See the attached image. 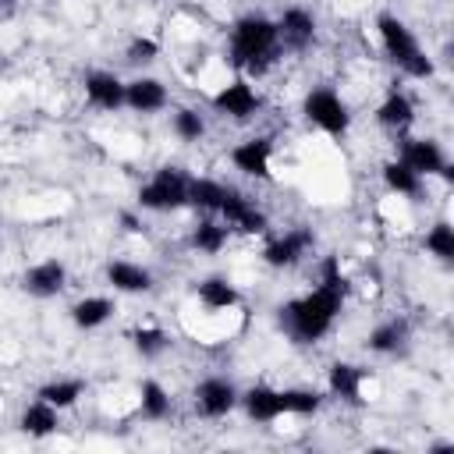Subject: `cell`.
<instances>
[{
  "label": "cell",
  "mask_w": 454,
  "mask_h": 454,
  "mask_svg": "<svg viewBox=\"0 0 454 454\" xmlns=\"http://www.w3.org/2000/svg\"><path fill=\"white\" fill-rule=\"evenodd\" d=\"M344 298H348V277L340 270V255H323L316 266V287L305 291L301 298L280 305V326L294 344H316L323 340L340 312H344Z\"/></svg>",
  "instance_id": "6da1fadb"
},
{
  "label": "cell",
  "mask_w": 454,
  "mask_h": 454,
  "mask_svg": "<svg viewBox=\"0 0 454 454\" xmlns=\"http://www.w3.org/2000/svg\"><path fill=\"white\" fill-rule=\"evenodd\" d=\"M280 53L277 21L266 14H241L227 32V60L245 74H262Z\"/></svg>",
  "instance_id": "7a4b0ae2"
},
{
  "label": "cell",
  "mask_w": 454,
  "mask_h": 454,
  "mask_svg": "<svg viewBox=\"0 0 454 454\" xmlns=\"http://www.w3.org/2000/svg\"><path fill=\"white\" fill-rule=\"evenodd\" d=\"M376 35H380V46L383 53L394 60V67L404 74V78H433V57L422 50V43L415 39V32L397 18V14H380L376 18Z\"/></svg>",
  "instance_id": "3957f363"
},
{
  "label": "cell",
  "mask_w": 454,
  "mask_h": 454,
  "mask_svg": "<svg viewBox=\"0 0 454 454\" xmlns=\"http://www.w3.org/2000/svg\"><path fill=\"white\" fill-rule=\"evenodd\" d=\"M188 174L181 167H160L142 188H138V209L145 213H174L188 206Z\"/></svg>",
  "instance_id": "277c9868"
},
{
  "label": "cell",
  "mask_w": 454,
  "mask_h": 454,
  "mask_svg": "<svg viewBox=\"0 0 454 454\" xmlns=\"http://www.w3.org/2000/svg\"><path fill=\"white\" fill-rule=\"evenodd\" d=\"M301 114L312 128L326 131V135H344L351 128V110L344 103V96L337 89H309L301 96Z\"/></svg>",
  "instance_id": "5b68a950"
},
{
  "label": "cell",
  "mask_w": 454,
  "mask_h": 454,
  "mask_svg": "<svg viewBox=\"0 0 454 454\" xmlns=\"http://www.w3.org/2000/svg\"><path fill=\"white\" fill-rule=\"evenodd\" d=\"M213 110L231 117V121H252L262 110V96L248 78H231L213 92Z\"/></svg>",
  "instance_id": "8992f818"
},
{
  "label": "cell",
  "mask_w": 454,
  "mask_h": 454,
  "mask_svg": "<svg viewBox=\"0 0 454 454\" xmlns=\"http://www.w3.org/2000/svg\"><path fill=\"white\" fill-rule=\"evenodd\" d=\"M192 401H195V411H199L202 419H227V415L238 408L241 390H238L234 380H227V376H206V380L195 383Z\"/></svg>",
  "instance_id": "52a82bcc"
},
{
  "label": "cell",
  "mask_w": 454,
  "mask_h": 454,
  "mask_svg": "<svg viewBox=\"0 0 454 454\" xmlns=\"http://www.w3.org/2000/svg\"><path fill=\"white\" fill-rule=\"evenodd\" d=\"M312 245H316L312 227H291V231L277 234L273 241H266L262 262L273 266V270H291V266H298V262L312 252Z\"/></svg>",
  "instance_id": "ba28073f"
},
{
  "label": "cell",
  "mask_w": 454,
  "mask_h": 454,
  "mask_svg": "<svg viewBox=\"0 0 454 454\" xmlns=\"http://www.w3.org/2000/svg\"><path fill=\"white\" fill-rule=\"evenodd\" d=\"M124 106L142 117L160 114L170 106V89L153 74H135L131 82H124Z\"/></svg>",
  "instance_id": "9c48e42d"
},
{
  "label": "cell",
  "mask_w": 454,
  "mask_h": 454,
  "mask_svg": "<svg viewBox=\"0 0 454 454\" xmlns=\"http://www.w3.org/2000/svg\"><path fill=\"white\" fill-rule=\"evenodd\" d=\"M231 231H241V234H262L266 227H270V216L248 199V195H241V192H234V188H227V199H223V206H220V213H216Z\"/></svg>",
  "instance_id": "30bf717a"
},
{
  "label": "cell",
  "mask_w": 454,
  "mask_h": 454,
  "mask_svg": "<svg viewBox=\"0 0 454 454\" xmlns=\"http://www.w3.org/2000/svg\"><path fill=\"white\" fill-rule=\"evenodd\" d=\"M21 287L32 294V298H57L64 287H67V266L64 259L57 255H46L39 262H32L21 277Z\"/></svg>",
  "instance_id": "8fae6325"
},
{
  "label": "cell",
  "mask_w": 454,
  "mask_h": 454,
  "mask_svg": "<svg viewBox=\"0 0 454 454\" xmlns=\"http://www.w3.org/2000/svg\"><path fill=\"white\" fill-rule=\"evenodd\" d=\"M270 163H273V142L262 138V135H252L245 142H238L231 149V167L245 177H255V181H266L270 177Z\"/></svg>",
  "instance_id": "7c38bea8"
},
{
  "label": "cell",
  "mask_w": 454,
  "mask_h": 454,
  "mask_svg": "<svg viewBox=\"0 0 454 454\" xmlns=\"http://www.w3.org/2000/svg\"><path fill=\"white\" fill-rule=\"evenodd\" d=\"M401 163H408L419 177H440L447 167V153L436 138H404L401 145Z\"/></svg>",
  "instance_id": "4fadbf2b"
},
{
  "label": "cell",
  "mask_w": 454,
  "mask_h": 454,
  "mask_svg": "<svg viewBox=\"0 0 454 454\" xmlns=\"http://www.w3.org/2000/svg\"><path fill=\"white\" fill-rule=\"evenodd\" d=\"M277 39L280 50H305L316 39V14L305 7H284V14L277 18Z\"/></svg>",
  "instance_id": "5bb4252c"
},
{
  "label": "cell",
  "mask_w": 454,
  "mask_h": 454,
  "mask_svg": "<svg viewBox=\"0 0 454 454\" xmlns=\"http://www.w3.org/2000/svg\"><path fill=\"white\" fill-rule=\"evenodd\" d=\"M82 92H85V103L103 114H117L124 106V82L114 71H89L82 82Z\"/></svg>",
  "instance_id": "9a60e30c"
},
{
  "label": "cell",
  "mask_w": 454,
  "mask_h": 454,
  "mask_svg": "<svg viewBox=\"0 0 454 454\" xmlns=\"http://www.w3.org/2000/svg\"><path fill=\"white\" fill-rule=\"evenodd\" d=\"M248 415V422H259V426H270V422H280L284 419V401H280V387H270V383H255L248 390H241V401H238Z\"/></svg>",
  "instance_id": "2e32d148"
},
{
  "label": "cell",
  "mask_w": 454,
  "mask_h": 454,
  "mask_svg": "<svg viewBox=\"0 0 454 454\" xmlns=\"http://www.w3.org/2000/svg\"><path fill=\"white\" fill-rule=\"evenodd\" d=\"M103 277L117 294H145V291H153V273L142 262H131V259H110Z\"/></svg>",
  "instance_id": "e0dca14e"
},
{
  "label": "cell",
  "mask_w": 454,
  "mask_h": 454,
  "mask_svg": "<svg viewBox=\"0 0 454 454\" xmlns=\"http://www.w3.org/2000/svg\"><path fill=\"white\" fill-rule=\"evenodd\" d=\"M362 387H365V369L362 365H355V362H330V369H326V390L337 401L358 404L362 401Z\"/></svg>",
  "instance_id": "ac0fdd59"
},
{
  "label": "cell",
  "mask_w": 454,
  "mask_h": 454,
  "mask_svg": "<svg viewBox=\"0 0 454 454\" xmlns=\"http://www.w3.org/2000/svg\"><path fill=\"white\" fill-rule=\"evenodd\" d=\"M227 241H231V227L213 213H202V220H195V227L188 231V245L199 255H220Z\"/></svg>",
  "instance_id": "d6986e66"
},
{
  "label": "cell",
  "mask_w": 454,
  "mask_h": 454,
  "mask_svg": "<svg viewBox=\"0 0 454 454\" xmlns=\"http://www.w3.org/2000/svg\"><path fill=\"white\" fill-rule=\"evenodd\" d=\"M195 298L209 312H227V309H238V301H241L238 287L227 277H206V280H199L195 284Z\"/></svg>",
  "instance_id": "ffe728a7"
},
{
  "label": "cell",
  "mask_w": 454,
  "mask_h": 454,
  "mask_svg": "<svg viewBox=\"0 0 454 454\" xmlns=\"http://www.w3.org/2000/svg\"><path fill=\"white\" fill-rule=\"evenodd\" d=\"M18 426H21V433H25L28 440H46V436H53V433L60 429V411H57L53 404H46V401L35 397V401L21 411Z\"/></svg>",
  "instance_id": "44dd1931"
},
{
  "label": "cell",
  "mask_w": 454,
  "mask_h": 454,
  "mask_svg": "<svg viewBox=\"0 0 454 454\" xmlns=\"http://www.w3.org/2000/svg\"><path fill=\"white\" fill-rule=\"evenodd\" d=\"M376 121H380V128L401 135L415 124V103L404 92H387V99L376 106Z\"/></svg>",
  "instance_id": "7402d4cb"
},
{
  "label": "cell",
  "mask_w": 454,
  "mask_h": 454,
  "mask_svg": "<svg viewBox=\"0 0 454 454\" xmlns=\"http://www.w3.org/2000/svg\"><path fill=\"white\" fill-rule=\"evenodd\" d=\"M404 340H408V319H397L394 316V319H383V323H376L369 330L365 348L372 355H397L404 348Z\"/></svg>",
  "instance_id": "603a6c76"
},
{
  "label": "cell",
  "mask_w": 454,
  "mask_h": 454,
  "mask_svg": "<svg viewBox=\"0 0 454 454\" xmlns=\"http://www.w3.org/2000/svg\"><path fill=\"white\" fill-rule=\"evenodd\" d=\"M110 316H114V298H106V294H85V298H78L71 305V323L78 330H96Z\"/></svg>",
  "instance_id": "cb8c5ba5"
},
{
  "label": "cell",
  "mask_w": 454,
  "mask_h": 454,
  "mask_svg": "<svg viewBox=\"0 0 454 454\" xmlns=\"http://www.w3.org/2000/svg\"><path fill=\"white\" fill-rule=\"evenodd\" d=\"M138 411H142V419H149V422L170 419V411H174L170 390H167L160 380H142V387H138Z\"/></svg>",
  "instance_id": "d4e9b609"
},
{
  "label": "cell",
  "mask_w": 454,
  "mask_h": 454,
  "mask_svg": "<svg viewBox=\"0 0 454 454\" xmlns=\"http://www.w3.org/2000/svg\"><path fill=\"white\" fill-rule=\"evenodd\" d=\"M383 188L390 192V195H401V199H415V195H422V188H426V177H419L408 163H401V160H390V163H383Z\"/></svg>",
  "instance_id": "484cf974"
},
{
  "label": "cell",
  "mask_w": 454,
  "mask_h": 454,
  "mask_svg": "<svg viewBox=\"0 0 454 454\" xmlns=\"http://www.w3.org/2000/svg\"><path fill=\"white\" fill-rule=\"evenodd\" d=\"M227 188L223 181H213V177H192L188 181V206L199 209V213H220L223 199H227Z\"/></svg>",
  "instance_id": "4316f807"
},
{
  "label": "cell",
  "mask_w": 454,
  "mask_h": 454,
  "mask_svg": "<svg viewBox=\"0 0 454 454\" xmlns=\"http://www.w3.org/2000/svg\"><path fill=\"white\" fill-rule=\"evenodd\" d=\"M170 135H174L177 142H184V145L202 142V138H206V114H202L199 106H177V110L170 114Z\"/></svg>",
  "instance_id": "83f0119b"
},
{
  "label": "cell",
  "mask_w": 454,
  "mask_h": 454,
  "mask_svg": "<svg viewBox=\"0 0 454 454\" xmlns=\"http://www.w3.org/2000/svg\"><path fill=\"white\" fill-rule=\"evenodd\" d=\"M82 394H85V380H50V383L39 387L35 397L53 404L57 411H67V408H74L82 401Z\"/></svg>",
  "instance_id": "f1b7e54d"
},
{
  "label": "cell",
  "mask_w": 454,
  "mask_h": 454,
  "mask_svg": "<svg viewBox=\"0 0 454 454\" xmlns=\"http://www.w3.org/2000/svg\"><path fill=\"white\" fill-rule=\"evenodd\" d=\"M284 415H316L323 408V394L316 387H280Z\"/></svg>",
  "instance_id": "f546056e"
},
{
  "label": "cell",
  "mask_w": 454,
  "mask_h": 454,
  "mask_svg": "<svg viewBox=\"0 0 454 454\" xmlns=\"http://www.w3.org/2000/svg\"><path fill=\"white\" fill-rule=\"evenodd\" d=\"M426 252L440 262H450L454 259V227L447 220H436L429 231H426Z\"/></svg>",
  "instance_id": "4dcf8cb0"
},
{
  "label": "cell",
  "mask_w": 454,
  "mask_h": 454,
  "mask_svg": "<svg viewBox=\"0 0 454 454\" xmlns=\"http://www.w3.org/2000/svg\"><path fill=\"white\" fill-rule=\"evenodd\" d=\"M170 348V337L160 330V326H142V330H135V351L142 355V358H156V355H163Z\"/></svg>",
  "instance_id": "1f68e13d"
},
{
  "label": "cell",
  "mask_w": 454,
  "mask_h": 454,
  "mask_svg": "<svg viewBox=\"0 0 454 454\" xmlns=\"http://www.w3.org/2000/svg\"><path fill=\"white\" fill-rule=\"evenodd\" d=\"M156 57H160V43L153 35H135L128 43V60L131 64H153Z\"/></svg>",
  "instance_id": "d6a6232c"
},
{
  "label": "cell",
  "mask_w": 454,
  "mask_h": 454,
  "mask_svg": "<svg viewBox=\"0 0 454 454\" xmlns=\"http://www.w3.org/2000/svg\"><path fill=\"white\" fill-rule=\"evenodd\" d=\"M18 7V0H0V14H11Z\"/></svg>",
  "instance_id": "836d02e7"
},
{
  "label": "cell",
  "mask_w": 454,
  "mask_h": 454,
  "mask_svg": "<svg viewBox=\"0 0 454 454\" xmlns=\"http://www.w3.org/2000/svg\"><path fill=\"white\" fill-rule=\"evenodd\" d=\"M0 241H4V238H0Z\"/></svg>",
  "instance_id": "e575fe53"
}]
</instances>
